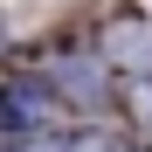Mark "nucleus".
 Here are the masks:
<instances>
[{
	"label": "nucleus",
	"mask_w": 152,
	"mask_h": 152,
	"mask_svg": "<svg viewBox=\"0 0 152 152\" xmlns=\"http://www.w3.org/2000/svg\"><path fill=\"white\" fill-rule=\"evenodd\" d=\"M62 83H69L76 97H97V69H83V62H62Z\"/></svg>",
	"instance_id": "3"
},
{
	"label": "nucleus",
	"mask_w": 152,
	"mask_h": 152,
	"mask_svg": "<svg viewBox=\"0 0 152 152\" xmlns=\"http://www.w3.org/2000/svg\"><path fill=\"white\" fill-rule=\"evenodd\" d=\"M48 124V90H35V83H0V132H42Z\"/></svg>",
	"instance_id": "1"
},
{
	"label": "nucleus",
	"mask_w": 152,
	"mask_h": 152,
	"mask_svg": "<svg viewBox=\"0 0 152 152\" xmlns=\"http://www.w3.org/2000/svg\"><path fill=\"white\" fill-rule=\"evenodd\" d=\"M76 152H124V145H118V138H83Z\"/></svg>",
	"instance_id": "5"
},
{
	"label": "nucleus",
	"mask_w": 152,
	"mask_h": 152,
	"mask_svg": "<svg viewBox=\"0 0 152 152\" xmlns=\"http://www.w3.org/2000/svg\"><path fill=\"white\" fill-rule=\"evenodd\" d=\"M132 104H138V124L152 132V83H138V97H132Z\"/></svg>",
	"instance_id": "4"
},
{
	"label": "nucleus",
	"mask_w": 152,
	"mask_h": 152,
	"mask_svg": "<svg viewBox=\"0 0 152 152\" xmlns=\"http://www.w3.org/2000/svg\"><path fill=\"white\" fill-rule=\"evenodd\" d=\"M104 56L111 62H132V69H152V21H138V14L111 21L104 28Z\"/></svg>",
	"instance_id": "2"
},
{
	"label": "nucleus",
	"mask_w": 152,
	"mask_h": 152,
	"mask_svg": "<svg viewBox=\"0 0 152 152\" xmlns=\"http://www.w3.org/2000/svg\"><path fill=\"white\" fill-rule=\"evenodd\" d=\"M14 152H62L56 138H28V145H14Z\"/></svg>",
	"instance_id": "6"
}]
</instances>
